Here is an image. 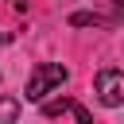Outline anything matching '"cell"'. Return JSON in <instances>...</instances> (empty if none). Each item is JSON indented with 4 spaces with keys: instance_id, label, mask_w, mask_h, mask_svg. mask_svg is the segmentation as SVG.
Returning <instances> with one entry per match:
<instances>
[{
    "instance_id": "obj_4",
    "label": "cell",
    "mask_w": 124,
    "mask_h": 124,
    "mask_svg": "<svg viewBox=\"0 0 124 124\" xmlns=\"http://www.w3.org/2000/svg\"><path fill=\"white\" fill-rule=\"evenodd\" d=\"M16 120H19V101L0 97V124H16Z\"/></svg>"
},
{
    "instance_id": "obj_2",
    "label": "cell",
    "mask_w": 124,
    "mask_h": 124,
    "mask_svg": "<svg viewBox=\"0 0 124 124\" xmlns=\"http://www.w3.org/2000/svg\"><path fill=\"white\" fill-rule=\"evenodd\" d=\"M93 93L105 108H116L124 105V70H101L97 81H93Z\"/></svg>"
},
{
    "instance_id": "obj_5",
    "label": "cell",
    "mask_w": 124,
    "mask_h": 124,
    "mask_svg": "<svg viewBox=\"0 0 124 124\" xmlns=\"http://www.w3.org/2000/svg\"><path fill=\"white\" fill-rule=\"evenodd\" d=\"M74 108V101L70 97H58V101H46L43 105V116H62V112H70Z\"/></svg>"
},
{
    "instance_id": "obj_8",
    "label": "cell",
    "mask_w": 124,
    "mask_h": 124,
    "mask_svg": "<svg viewBox=\"0 0 124 124\" xmlns=\"http://www.w3.org/2000/svg\"><path fill=\"white\" fill-rule=\"evenodd\" d=\"M0 43H4V31H0Z\"/></svg>"
},
{
    "instance_id": "obj_6",
    "label": "cell",
    "mask_w": 124,
    "mask_h": 124,
    "mask_svg": "<svg viewBox=\"0 0 124 124\" xmlns=\"http://www.w3.org/2000/svg\"><path fill=\"white\" fill-rule=\"evenodd\" d=\"M70 112H74V120H78V124H93V116H89V108H85V105H78V101H74V108H70Z\"/></svg>"
},
{
    "instance_id": "obj_7",
    "label": "cell",
    "mask_w": 124,
    "mask_h": 124,
    "mask_svg": "<svg viewBox=\"0 0 124 124\" xmlns=\"http://www.w3.org/2000/svg\"><path fill=\"white\" fill-rule=\"evenodd\" d=\"M12 4H16V8H23V0H12Z\"/></svg>"
},
{
    "instance_id": "obj_3",
    "label": "cell",
    "mask_w": 124,
    "mask_h": 124,
    "mask_svg": "<svg viewBox=\"0 0 124 124\" xmlns=\"http://www.w3.org/2000/svg\"><path fill=\"white\" fill-rule=\"evenodd\" d=\"M116 19L112 16H101V12H74L70 16V27H112Z\"/></svg>"
},
{
    "instance_id": "obj_1",
    "label": "cell",
    "mask_w": 124,
    "mask_h": 124,
    "mask_svg": "<svg viewBox=\"0 0 124 124\" xmlns=\"http://www.w3.org/2000/svg\"><path fill=\"white\" fill-rule=\"evenodd\" d=\"M66 78H70V70H66L62 62H43V66L31 70V78H27V85H23V97H27V101H43L50 89L66 85Z\"/></svg>"
}]
</instances>
